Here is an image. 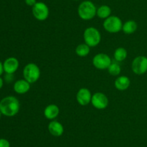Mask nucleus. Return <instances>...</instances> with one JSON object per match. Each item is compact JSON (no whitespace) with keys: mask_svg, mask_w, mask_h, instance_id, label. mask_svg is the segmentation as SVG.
<instances>
[{"mask_svg":"<svg viewBox=\"0 0 147 147\" xmlns=\"http://www.w3.org/2000/svg\"><path fill=\"white\" fill-rule=\"evenodd\" d=\"M20 109V101L15 97L7 96L0 101V111L4 116H14L18 113Z\"/></svg>","mask_w":147,"mask_h":147,"instance_id":"nucleus-1","label":"nucleus"},{"mask_svg":"<svg viewBox=\"0 0 147 147\" xmlns=\"http://www.w3.org/2000/svg\"><path fill=\"white\" fill-rule=\"evenodd\" d=\"M97 8L91 1L86 0L79 4L78 7V14L80 18L83 20H90L96 16Z\"/></svg>","mask_w":147,"mask_h":147,"instance_id":"nucleus-2","label":"nucleus"},{"mask_svg":"<svg viewBox=\"0 0 147 147\" xmlns=\"http://www.w3.org/2000/svg\"><path fill=\"white\" fill-rule=\"evenodd\" d=\"M83 39L86 44L93 48L97 46L100 43L101 35L96 27H87L83 33Z\"/></svg>","mask_w":147,"mask_h":147,"instance_id":"nucleus-3","label":"nucleus"},{"mask_svg":"<svg viewBox=\"0 0 147 147\" xmlns=\"http://www.w3.org/2000/svg\"><path fill=\"white\" fill-rule=\"evenodd\" d=\"M23 76L30 84L35 83L40 77V68L34 63H28L23 69Z\"/></svg>","mask_w":147,"mask_h":147,"instance_id":"nucleus-4","label":"nucleus"},{"mask_svg":"<svg viewBox=\"0 0 147 147\" xmlns=\"http://www.w3.org/2000/svg\"><path fill=\"white\" fill-rule=\"evenodd\" d=\"M103 26L105 30L110 33H117L122 30L123 22L119 17L111 15L104 20Z\"/></svg>","mask_w":147,"mask_h":147,"instance_id":"nucleus-5","label":"nucleus"},{"mask_svg":"<svg viewBox=\"0 0 147 147\" xmlns=\"http://www.w3.org/2000/svg\"><path fill=\"white\" fill-rule=\"evenodd\" d=\"M32 12L36 20L39 21H45L48 18L50 10L45 3L37 1L32 8Z\"/></svg>","mask_w":147,"mask_h":147,"instance_id":"nucleus-6","label":"nucleus"},{"mask_svg":"<svg viewBox=\"0 0 147 147\" xmlns=\"http://www.w3.org/2000/svg\"><path fill=\"white\" fill-rule=\"evenodd\" d=\"M131 69L134 74L142 75L147 71V57L139 56L135 58L131 63Z\"/></svg>","mask_w":147,"mask_h":147,"instance_id":"nucleus-7","label":"nucleus"},{"mask_svg":"<svg viewBox=\"0 0 147 147\" xmlns=\"http://www.w3.org/2000/svg\"><path fill=\"white\" fill-rule=\"evenodd\" d=\"M111 63V59L109 55L106 54V53H98L93 59V66L99 70L108 69Z\"/></svg>","mask_w":147,"mask_h":147,"instance_id":"nucleus-8","label":"nucleus"},{"mask_svg":"<svg viewBox=\"0 0 147 147\" xmlns=\"http://www.w3.org/2000/svg\"><path fill=\"white\" fill-rule=\"evenodd\" d=\"M91 104L98 110H104L109 105V99L105 94L102 92H96L92 95Z\"/></svg>","mask_w":147,"mask_h":147,"instance_id":"nucleus-9","label":"nucleus"},{"mask_svg":"<svg viewBox=\"0 0 147 147\" xmlns=\"http://www.w3.org/2000/svg\"><path fill=\"white\" fill-rule=\"evenodd\" d=\"M92 95L90 91L87 88H81L79 89L76 95V99L79 105L86 106L91 102Z\"/></svg>","mask_w":147,"mask_h":147,"instance_id":"nucleus-10","label":"nucleus"},{"mask_svg":"<svg viewBox=\"0 0 147 147\" xmlns=\"http://www.w3.org/2000/svg\"><path fill=\"white\" fill-rule=\"evenodd\" d=\"M20 63L18 59L14 57H9L6 59L3 63L4 71L6 74H14L18 69Z\"/></svg>","mask_w":147,"mask_h":147,"instance_id":"nucleus-11","label":"nucleus"},{"mask_svg":"<svg viewBox=\"0 0 147 147\" xmlns=\"http://www.w3.org/2000/svg\"><path fill=\"white\" fill-rule=\"evenodd\" d=\"M48 131L53 136L59 137L63 134L64 127L58 121L52 120L48 124Z\"/></svg>","mask_w":147,"mask_h":147,"instance_id":"nucleus-12","label":"nucleus"},{"mask_svg":"<svg viewBox=\"0 0 147 147\" xmlns=\"http://www.w3.org/2000/svg\"><path fill=\"white\" fill-rule=\"evenodd\" d=\"M14 90L19 95H23L28 92L30 89V84L25 79H19L14 83Z\"/></svg>","mask_w":147,"mask_h":147,"instance_id":"nucleus-13","label":"nucleus"},{"mask_svg":"<svg viewBox=\"0 0 147 147\" xmlns=\"http://www.w3.org/2000/svg\"><path fill=\"white\" fill-rule=\"evenodd\" d=\"M60 113V109L57 105L50 104L47 105L44 110V115L47 119L54 120L58 116Z\"/></svg>","mask_w":147,"mask_h":147,"instance_id":"nucleus-14","label":"nucleus"},{"mask_svg":"<svg viewBox=\"0 0 147 147\" xmlns=\"http://www.w3.org/2000/svg\"><path fill=\"white\" fill-rule=\"evenodd\" d=\"M131 84V80L128 76H120L115 80V87L119 91L126 90Z\"/></svg>","mask_w":147,"mask_h":147,"instance_id":"nucleus-15","label":"nucleus"},{"mask_svg":"<svg viewBox=\"0 0 147 147\" xmlns=\"http://www.w3.org/2000/svg\"><path fill=\"white\" fill-rule=\"evenodd\" d=\"M138 27V24L134 20H128L124 24H123L122 30L125 34L131 35L134 33L136 31Z\"/></svg>","mask_w":147,"mask_h":147,"instance_id":"nucleus-16","label":"nucleus"},{"mask_svg":"<svg viewBox=\"0 0 147 147\" xmlns=\"http://www.w3.org/2000/svg\"><path fill=\"white\" fill-rule=\"evenodd\" d=\"M111 14V9L109 6L106 5H101L97 9V12H96V15L100 19H107L108 17H110Z\"/></svg>","mask_w":147,"mask_h":147,"instance_id":"nucleus-17","label":"nucleus"},{"mask_svg":"<svg viewBox=\"0 0 147 147\" xmlns=\"http://www.w3.org/2000/svg\"><path fill=\"white\" fill-rule=\"evenodd\" d=\"M90 47L86 43L78 45L76 48V53L80 57H86L90 53Z\"/></svg>","mask_w":147,"mask_h":147,"instance_id":"nucleus-18","label":"nucleus"},{"mask_svg":"<svg viewBox=\"0 0 147 147\" xmlns=\"http://www.w3.org/2000/svg\"><path fill=\"white\" fill-rule=\"evenodd\" d=\"M113 57L116 61L121 62L124 61L127 57V50L124 48H118L116 49L113 53Z\"/></svg>","mask_w":147,"mask_h":147,"instance_id":"nucleus-19","label":"nucleus"},{"mask_svg":"<svg viewBox=\"0 0 147 147\" xmlns=\"http://www.w3.org/2000/svg\"><path fill=\"white\" fill-rule=\"evenodd\" d=\"M108 71L109 73L112 76H118L120 74L121 71V69L120 65L118 63V62H112L109 67L108 68Z\"/></svg>","mask_w":147,"mask_h":147,"instance_id":"nucleus-20","label":"nucleus"},{"mask_svg":"<svg viewBox=\"0 0 147 147\" xmlns=\"http://www.w3.org/2000/svg\"><path fill=\"white\" fill-rule=\"evenodd\" d=\"M0 147H10V144L8 140L5 138H0Z\"/></svg>","mask_w":147,"mask_h":147,"instance_id":"nucleus-21","label":"nucleus"},{"mask_svg":"<svg viewBox=\"0 0 147 147\" xmlns=\"http://www.w3.org/2000/svg\"><path fill=\"white\" fill-rule=\"evenodd\" d=\"M14 79V75L13 74H6L4 76V80L7 82V83H10Z\"/></svg>","mask_w":147,"mask_h":147,"instance_id":"nucleus-22","label":"nucleus"},{"mask_svg":"<svg viewBox=\"0 0 147 147\" xmlns=\"http://www.w3.org/2000/svg\"><path fill=\"white\" fill-rule=\"evenodd\" d=\"M24 2H25V4L27 6H30V7H32L37 1L36 0H24Z\"/></svg>","mask_w":147,"mask_h":147,"instance_id":"nucleus-23","label":"nucleus"},{"mask_svg":"<svg viewBox=\"0 0 147 147\" xmlns=\"http://www.w3.org/2000/svg\"><path fill=\"white\" fill-rule=\"evenodd\" d=\"M4 67H3V63H1V61H0V76H1V75L2 74L3 72H4Z\"/></svg>","mask_w":147,"mask_h":147,"instance_id":"nucleus-24","label":"nucleus"},{"mask_svg":"<svg viewBox=\"0 0 147 147\" xmlns=\"http://www.w3.org/2000/svg\"><path fill=\"white\" fill-rule=\"evenodd\" d=\"M3 84H4V80H3L2 78L0 76V89H1V88H2Z\"/></svg>","mask_w":147,"mask_h":147,"instance_id":"nucleus-25","label":"nucleus"},{"mask_svg":"<svg viewBox=\"0 0 147 147\" xmlns=\"http://www.w3.org/2000/svg\"><path fill=\"white\" fill-rule=\"evenodd\" d=\"M1 115H2V114H1V111H0V118H1Z\"/></svg>","mask_w":147,"mask_h":147,"instance_id":"nucleus-26","label":"nucleus"},{"mask_svg":"<svg viewBox=\"0 0 147 147\" xmlns=\"http://www.w3.org/2000/svg\"><path fill=\"white\" fill-rule=\"evenodd\" d=\"M74 1H79V0H74Z\"/></svg>","mask_w":147,"mask_h":147,"instance_id":"nucleus-27","label":"nucleus"},{"mask_svg":"<svg viewBox=\"0 0 147 147\" xmlns=\"http://www.w3.org/2000/svg\"><path fill=\"white\" fill-rule=\"evenodd\" d=\"M0 101H1V100H0Z\"/></svg>","mask_w":147,"mask_h":147,"instance_id":"nucleus-28","label":"nucleus"}]
</instances>
